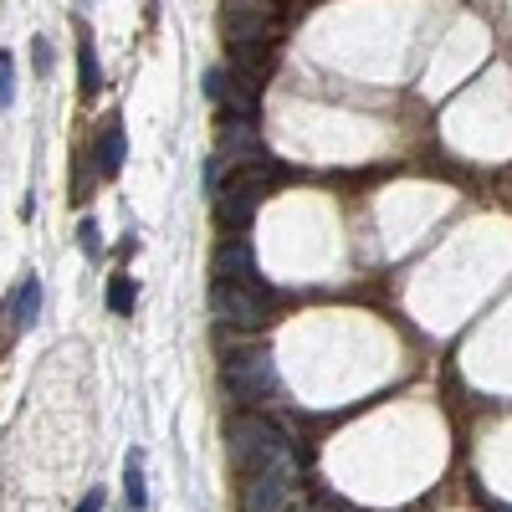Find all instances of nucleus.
Returning <instances> with one entry per match:
<instances>
[{
  "label": "nucleus",
  "instance_id": "f257e3e1",
  "mask_svg": "<svg viewBox=\"0 0 512 512\" xmlns=\"http://www.w3.org/2000/svg\"><path fill=\"white\" fill-rule=\"evenodd\" d=\"M282 180V164H272L267 154L256 159V164H246L241 175H231L216 195H210V205H216V221L226 226V231H246L251 221H256V210H262V200H267V190Z\"/></svg>",
  "mask_w": 512,
  "mask_h": 512
},
{
  "label": "nucleus",
  "instance_id": "f03ea898",
  "mask_svg": "<svg viewBox=\"0 0 512 512\" xmlns=\"http://www.w3.org/2000/svg\"><path fill=\"white\" fill-rule=\"evenodd\" d=\"M231 456L241 461V472H262V466H297L292 436L282 431L277 420L256 415V410H246V415L231 420Z\"/></svg>",
  "mask_w": 512,
  "mask_h": 512
},
{
  "label": "nucleus",
  "instance_id": "7ed1b4c3",
  "mask_svg": "<svg viewBox=\"0 0 512 512\" xmlns=\"http://www.w3.org/2000/svg\"><path fill=\"white\" fill-rule=\"evenodd\" d=\"M221 36L226 47H277L282 6L277 0H221Z\"/></svg>",
  "mask_w": 512,
  "mask_h": 512
},
{
  "label": "nucleus",
  "instance_id": "20e7f679",
  "mask_svg": "<svg viewBox=\"0 0 512 512\" xmlns=\"http://www.w3.org/2000/svg\"><path fill=\"white\" fill-rule=\"evenodd\" d=\"M221 379H226L231 400H241V405H262V400L277 395V359H272L267 349H236V354H226Z\"/></svg>",
  "mask_w": 512,
  "mask_h": 512
},
{
  "label": "nucleus",
  "instance_id": "39448f33",
  "mask_svg": "<svg viewBox=\"0 0 512 512\" xmlns=\"http://www.w3.org/2000/svg\"><path fill=\"white\" fill-rule=\"evenodd\" d=\"M267 287H241V282H210V318L226 328H256L267 323Z\"/></svg>",
  "mask_w": 512,
  "mask_h": 512
},
{
  "label": "nucleus",
  "instance_id": "423d86ee",
  "mask_svg": "<svg viewBox=\"0 0 512 512\" xmlns=\"http://www.w3.org/2000/svg\"><path fill=\"white\" fill-rule=\"evenodd\" d=\"M292 477H297V466H262V472H246L241 512H282L292 502Z\"/></svg>",
  "mask_w": 512,
  "mask_h": 512
},
{
  "label": "nucleus",
  "instance_id": "0eeeda50",
  "mask_svg": "<svg viewBox=\"0 0 512 512\" xmlns=\"http://www.w3.org/2000/svg\"><path fill=\"white\" fill-rule=\"evenodd\" d=\"M200 88H205V98H210V103L226 108L231 118H251V123H256V93L246 88V82H241L231 67H205Z\"/></svg>",
  "mask_w": 512,
  "mask_h": 512
},
{
  "label": "nucleus",
  "instance_id": "6e6552de",
  "mask_svg": "<svg viewBox=\"0 0 512 512\" xmlns=\"http://www.w3.org/2000/svg\"><path fill=\"white\" fill-rule=\"evenodd\" d=\"M210 272H216V282L267 287V282H262V272H256V251H251L241 236H231V241H221V246H216V262H210Z\"/></svg>",
  "mask_w": 512,
  "mask_h": 512
},
{
  "label": "nucleus",
  "instance_id": "1a4fd4ad",
  "mask_svg": "<svg viewBox=\"0 0 512 512\" xmlns=\"http://www.w3.org/2000/svg\"><path fill=\"white\" fill-rule=\"evenodd\" d=\"M226 52H231V72L251 93H262L267 77H272V47H226Z\"/></svg>",
  "mask_w": 512,
  "mask_h": 512
},
{
  "label": "nucleus",
  "instance_id": "9d476101",
  "mask_svg": "<svg viewBox=\"0 0 512 512\" xmlns=\"http://www.w3.org/2000/svg\"><path fill=\"white\" fill-rule=\"evenodd\" d=\"M98 175L103 180H113L118 169H123V123L118 118H108V128H103V139H98Z\"/></svg>",
  "mask_w": 512,
  "mask_h": 512
},
{
  "label": "nucleus",
  "instance_id": "9b49d317",
  "mask_svg": "<svg viewBox=\"0 0 512 512\" xmlns=\"http://www.w3.org/2000/svg\"><path fill=\"white\" fill-rule=\"evenodd\" d=\"M77 88H82V98H93V93L103 88V62H98V52H93L88 36L77 41Z\"/></svg>",
  "mask_w": 512,
  "mask_h": 512
},
{
  "label": "nucleus",
  "instance_id": "f8f14e48",
  "mask_svg": "<svg viewBox=\"0 0 512 512\" xmlns=\"http://www.w3.org/2000/svg\"><path fill=\"white\" fill-rule=\"evenodd\" d=\"M36 318H41V282H36V277H26V282H21V292H16V333H26Z\"/></svg>",
  "mask_w": 512,
  "mask_h": 512
},
{
  "label": "nucleus",
  "instance_id": "ddd939ff",
  "mask_svg": "<svg viewBox=\"0 0 512 512\" xmlns=\"http://www.w3.org/2000/svg\"><path fill=\"white\" fill-rule=\"evenodd\" d=\"M123 492H128V507H134V512H144V507H149V492H144V466H139V451L128 456V466H123Z\"/></svg>",
  "mask_w": 512,
  "mask_h": 512
},
{
  "label": "nucleus",
  "instance_id": "4468645a",
  "mask_svg": "<svg viewBox=\"0 0 512 512\" xmlns=\"http://www.w3.org/2000/svg\"><path fill=\"white\" fill-rule=\"evenodd\" d=\"M134 303H139L134 282H128V277H108V308L113 313H134Z\"/></svg>",
  "mask_w": 512,
  "mask_h": 512
},
{
  "label": "nucleus",
  "instance_id": "2eb2a0df",
  "mask_svg": "<svg viewBox=\"0 0 512 512\" xmlns=\"http://www.w3.org/2000/svg\"><path fill=\"white\" fill-rule=\"evenodd\" d=\"M16 103V62L11 52H0V108H11Z\"/></svg>",
  "mask_w": 512,
  "mask_h": 512
},
{
  "label": "nucleus",
  "instance_id": "dca6fc26",
  "mask_svg": "<svg viewBox=\"0 0 512 512\" xmlns=\"http://www.w3.org/2000/svg\"><path fill=\"white\" fill-rule=\"evenodd\" d=\"M77 246L88 251V256H103V231H98V221H82V226H77Z\"/></svg>",
  "mask_w": 512,
  "mask_h": 512
},
{
  "label": "nucleus",
  "instance_id": "f3484780",
  "mask_svg": "<svg viewBox=\"0 0 512 512\" xmlns=\"http://www.w3.org/2000/svg\"><path fill=\"white\" fill-rule=\"evenodd\" d=\"M31 62H36V72H52V41L47 36L31 41Z\"/></svg>",
  "mask_w": 512,
  "mask_h": 512
},
{
  "label": "nucleus",
  "instance_id": "a211bd4d",
  "mask_svg": "<svg viewBox=\"0 0 512 512\" xmlns=\"http://www.w3.org/2000/svg\"><path fill=\"white\" fill-rule=\"evenodd\" d=\"M77 512H103V492H98V487H93V492H88V497H82V502H77Z\"/></svg>",
  "mask_w": 512,
  "mask_h": 512
},
{
  "label": "nucleus",
  "instance_id": "6ab92c4d",
  "mask_svg": "<svg viewBox=\"0 0 512 512\" xmlns=\"http://www.w3.org/2000/svg\"><path fill=\"white\" fill-rule=\"evenodd\" d=\"M282 512H313V507H292V502H287V507H282Z\"/></svg>",
  "mask_w": 512,
  "mask_h": 512
}]
</instances>
